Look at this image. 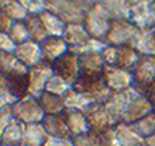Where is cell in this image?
Wrapping results in <instances>:
<instances>
[{
	"label": "cell",
	"instance_id": "1",
	"mask_svg": "<svg viewBox=\"0 0 155 146\" xmlns=\"http://www.w3.org/2000/svg\"><path fill=\"white\" fill-rule=\"evenodd\" d=\"M93 2L88 0H47V11L56 14L64 23H84Z\"/></svg>",
	"mask_w": 155,
	"mask_h": 146
},
{
	"label": "cell",
	"instance_id": "2",
	"mask_svg": "<svg viewBox=\"0 0 155 146\" xmlns=\"http://www.w3.org/2000/svg\"><path fill=\"white\" fill-rule=\"evenodd\" d=\"M28 95L27 76H5L0 75V104L14 106L20 98Z\"/></svg>",
	"mask_w": 155,
	"mask_h": 146
},
{
	"label": "cell",
	"instance_id": "27",
	"mask_svg": "<svg viewBox=\"0 0 155 146\" xmlns=\"http://www.w3.org/2000/svg\"><path fill=\"white\" fill-rule=\"evenodd\" d=\"M62 37L68 47H76V45H81L85 41H88L90 34L87 33L84 23H70V25H67L65 33H64Z\"/></svg>",
	"mask_w": 155,
	"mask_h": 146
},
{
	"label": "cell",
	"instance_id": "35",
	"mask_svg": "<svg viewBox=\"0 0 155 146\" xmlns=\"http://www.w3.org/2000/svg\"><path fill=\"white\" fill-rule=\"evenodd\" d=\"M8 34L17 45L30 41V33H28V28H27V23L25 22H14V25H12V28L9 30Z\"/></svg>",
	"mask_w": 155,
	"mask_h": 146
},
{
	"label": "cell",
	"instance_id": "9",
	"mask_svg": "<svg viewBox=\"0 0 155 146\" xmlns=\"http://www.w3.org/2000/svg\"><path fill=\"white\" fill-rule=\"evenodd\" d=\"M53 70L54 75L61 76L67 84H70L71 87L78 83V79L81 78V62H79V56L73 55V53H65L64 56H61L54 64H53Z\"/></svg>",
	"mask_w": 155,
	"mask_h": 146
},
{
	"label": "cell",
	"instance_id": "22",
	"mask_svg": "<svg viewBox=\"0 0 155 146\" xmlns=\"http://www.w3.org/2000/svg\"><path fill=\"white\" fill-rule=\"evenodd\" d=\"M48 134L42 123H31L25 124L23 131V138L22 144L23 146H44Z\"/></svg>",
	"mask_w": 155,
	"mask_h": 146
},
{
	"label": "cell",
	"instance_id": "26",
	"mask_svg": "<svg viewBox=\"0 0 155 146\" xmlns=\"http://www.w3.org/2000/svg\"><path fill=\"white\" fill-rule=\"evenodd\" d=\"M39 17H41V20L44 23V28H45L48 37H62L64 36L67 23H64L56 14H53L50 11H44Z\"/></svg>",
	"mask_w": 155,
	"mask_h": 146
},
{
	"label": "cell",
	"instance_id": "16",
	"mask_svg": "<svg viewBox=\"0 0 155 146\" xmlns=\"http://www.w3.org/2000/svg\"><path fill=\"white\" fill-rule=\"evenodd\" d=\"M14 55L19 58V61H20V62H23L25 65H27L28 69L34 67V65L41 64V62L44 61V58H42V48H41V44H37V42L31 41V39H30L28 42L17 45Z\"/></svg>",
	"mask_w": 155,
	"mask_h": 146
},
{
	"label": "cell",
	"instance_id": "41",
	"mask_svg": "<svg viewBox=\"0 0 155 146\" xmlns=\"http://www.w3.org/2000/svg\"><path fill=\"white\" fill-rule=\"evenodd\" d=\"M0 48H2V53H16L17 44L12 41L8 33H0Z\"/></svg>",
	"mask_w": 155,
	"mask_h": 146
},
{
	"label": "cell",
	"instance_id": "44",
	"mask_svg": "<svg viewBox=\"0 0 155 146\" xmlns=\"http://www.w3.org/2000/svg\"><path fill=\"white\" fill-rule=\"evenodd\" d=\"M150 93H155V79L150 83V86L146 89V92H144V95H150Z\"/></svg>",
	"mask_w": 155,
	"mask_h": 146
},
{
	"label": "cell",
	"instance_id": "36",
	"mask_svg": "<svg viewBox=\"0 0 155 146\" xmlns=\"http://www.w3.org/2000/svg\"><path fill=\"white\" fill-rule=\"evenodd\" d=\"M74 146H99V132L88 131L87 134L73 137Z\"/></svg>",
	"mask_w": 155,
	"mask_h": 146
},
{
	"label": "cell",
	"instance_id": "28",
	"mask_svg": "<svg viewBox=\"0 0 155 146\" xmlns=\"http://www.w3.org/2000/svg\"><path fill=\"white\" fill-rule=\"evenodd\" d=\"M140 58H141V55L134 47H130V45L118 47V59H116V67L134 72V69H135V65L138 64Z\"/></svg>",
	"mask_w": 155,
	"mask_h": 146
},
{
	"label": "cell",
	"instance_id": "45",
	"mask_svg": "<svg viewBox=\"0 0 155 146\" xmlns=\"http://www.w3.org/2000/svg\"><path fill=\"white\" fill-rule=\"evenodd\" d=\"M144 146H155V134L144 140Z\"/></svg>",
	"mask_w": 155,
	"mask_h": 146
},
{
	"label": "cell",
	"instance_id": "20",
	"mask_svg": "<svg viewBox=\"0 0 155 146\" xmlns=\"http://www.w3.org/2000/svg\"><path fill=\"white\" fill-rule=\"evenodd\" d=\"M64 117H65L67 124L70 127V132L73 137L87 134L90 131V124H88V120L84 112L74 110V109H65L64 110Z\"/></svg>",
	"mask_w": 155,
	"mask_h": 146
},
{
	"label": "cell",
	"instance_id": "43",
	"mask_svg": "<svg viewBox=\"0 0 155 146\" xmlns=\"http://www.w3.org/2000/svg\"><path fill=\"white\" fill-rule=\"evenodd\" d=\"M12 25H14V20H11L3 12H0V30H2V33H9Z\"/></svg>",
	"mask_w": 155,
	"mask_h": 146
},
{
	"label": "cell",
	"instance_id": "13",
	"mask_svg": "<svg viewBox=\"0 0 155 146\" xmlns=\"http://www.w3.org/2000/svg\"><path fill=\"white\" fill-rule=\"evenodd\" d=\"M106 84L109 86V89L112 92H120V90H126L130 89L135 84V78H134V72L130 70H124L120 67H106L104 73H102Z\"/></svg>",
	"mask_w": 155,
	"mask_h": 146
},
{
	"label": "cell",
	"instance_id": "4",
	"mask_svg": "<svg viewBox=\"0 0 155 146\" xmlns=\"http://www.w3.org/2000/svg\"><path fill=\"white\" fill-rule=\"evenodd\" d=\"M73 89L82 93L85 98H88L93 104H104L113 93L102 76H98V78L81 76L78 79V83L73 86Z\"/></svg>",
	"mask_w": 155,
	"mask_h": 146
},
{
	"label": "cell",
	"instance_id": "33",
	"mask_svg": "<svg viewBox=\"0 0 155 146\" xmlns=\"http://www.w3.org/2000/svg\"><path fill=\"white\" fill-rule=\"evenodd\" d=\"M132 126H134V129L144 140L149 138V137H152L155 134V110H152L150 114H147L146 117H143L141 120L135 121Z\"/></svg>",
	"mask_w": 155,
	"mask_h": 146
},
{
	"label": "cell",
	"instance_id": "34",
	"mask_svg": "<svg viewBox=\"0 0 155 146\" xmlns=\"http://www.w3.org/2000/svg\"><path fill=\"white\" fill-rule=\"evenodd\" d=\"M70 89H71V86L67 84L61 76L53 75V76L50 78V81L47 83L45 92H48V93H53V95H58V97H64Z\"/></svg>",
	"mask_w": 155,
	"mask_h": 146
},
{
	"label": "cell",
	"instance_id": "38",
	"mask_svg": "<svg viewBox=\"0 0 155 146\" xmlns=\"http://www.w3.org/2000/svg\"><path fill=\"white\" fill-rule=\"evenodd\" d=\"M14 120H16V117H14L12 106H2V109H0V132L6 129Z\"/></svg>",
	"mask_w": 155,
	"mask_h": 146
},
{
	"label": "cell",
	"instance_id": "15",
	"mask_svg": "<svg viewBox=\"0 0 155 146\" xmlns=\"http://www.w3.org/2000/svg\"><path fill=\"white\" fill-rule=\"evenodd\" d=\"M44 62L53 65L61 56L68 53V45L64 41V37H47L41 44Z\"/></svg>",
	"mask_w": 155,
	"mask_h": 146
},
{
	"label": "cell",
	"instance_id": "47",
	"mask_svg": "<svg viewBox=\"0 0 155 146\" xmlns=\"http://www.w3.org/2000/svg\"><path fill=\"white\" fill-rule=\"evenodd\" d=\"M14 146H23V144H14Z\"/></svg>",
	"mask_w": 155,
	"mask_h": 146
},
{
	"label": "cell",
	"instance_id": "18",
	"mask_svg": "<svg viewBox=\"0 0 155 146\" xmlns=\"http://www.w3.org/2000/svg\"><path fill=\"white\" fill-rule=\"evenodd\" d=\"M79 62H81V73H82L81 76L98 78L104 73L106 64L101 53H90V55L79 56Z\"/></svg>",
	"mask_w": 155,
	"mask_h": 146
},
{
	"label": "cell",
	"instance_id": "21",
	"mask_svg": "<svg viewBox=\"0 0 155 146\" xmlns=\"http://www.w3.org/2000/svg\"><path fill=\"white\" fill-rule=\"evenodd\" d=\"M113 129H115V135L121 146H144V138L134 129L132 124L121 121Z\"/></svg>",
	"mask_w": 155,
	"mask_h": 146
},
{
	"label": "cell",
	"instance_id": "6",
	"mask_svg": "<svg viewBox=\"0 0 155 146\" xmlns=\"http://www.w3.org/2000/svg\"><path fill=\"white\" fill-rule=\"evenodd\" d=\"M129 20L138 30L155 28V2H152V0H132Z\"/></svg>",
	"mask_w": 155,
	"mask_h": 146
},
{
	"label": "cell",
	"instance_id": "37",
	"mask_svg": "<svg viewBox=\"0 0 155 146\" xmlns=\"http://www.w3.org/2000/svg\"><path fill=\"white\" fill-rule=\"evenodd\" d=\"M22 5L27 8L30 16H41L47 11V0H22Z\"/></svg>",
	"mask_w": 155,
	"mask_h": 146
},
{
	"label": "cell",
	"instance_id": "31",
	"mask_svg": "<svg viewBox=\"0 0 155 146\" xmlns=\"http://www.w3.org/2000/svg\"><path fill=\"white\" fill-rule=\"evenodd\" d=\"M107 47V44L104 41H99V39L95 37H90L88 41H85L81 45H76V47H68V51L73 53L76 56H84V55H90V53H101Z\"/></svg>",
	"mask_w": 155,
	"mask_h": 146
},
{
	"label": "cell",
	"instance_id": "23",
	"mask_svg": "<svg viewBox=\"0 0 155 146\" xmlns=\"http://www.w3.org/2000/svg\"><path fill=\"white\" fill-rule=\"evenodd\" d=\"M104 6L112 20H129L130 19V2L127 0H102Z\"/></svg>",
	"mask_w": 155,
	"mask_h": 146
},
{
	"label": "cell",
	"instance_id": "5",
	"mask_svg": "<svg viewBox=\"0 0 155 146\" xmlns=\"http://www.w3.org/2000/svg\"><path fill=\"white\" fill-rule=\"evenodd\" d=\"M12 110H14V117L25 124L42 123L44 118H45V112L41 107L39 100L31 97V95L20 98L14 106H12Z\"/></svg>",
	"mask_w": 155,
	"mask_h": 146
},
{
	"label": "cell",
	"instance_id": "3",
	"mask_svg": "<svg viewBox=\"0 0 155 146\" xmlns=\"http://www.w3.org/2000/svg\"><path fill=\"white\" fill-rule=\"evenodd\" d=\"M110 22L112 19L107 14V11L104 9V6L101 5V2H93L92 8L85 14L84 26H85L87 33L90 34V37L104 41L110 28Z\"/></svg>",
	"mask_w": 155,
	"mask_h": 146
},
{
	"label": "cell",
	"instance_id": "46",
	"mask_svg": "<svg viewBox=\"0 0 155 146\" xmlns=\"http://www.w3.org/2000/svg\"><path fill=\"white\" fill-rule=\"evenodd\" d=\"M149 97V100H150V103H152V107H153V110H155V93H150V95H147Z\"/></svg>",
	"mask_w": 155,
	"mask_h": 146
},
{
	"label": "cell",
	"instance_id": "42",
	"mask_svg": "<svg viewBox=\"0 0 155 146\" xmlns=\"http://www.w3.org/2000/svg\"><path fill=\"white\" fill-rule=\"evenodd\" d=\"M44 146H74L73 138H61V137H47Z\"/></svg>",
	"mask_w": 155,
	"mask_h": 146
},
{
	"label": "cell",
	"instance_id": "24",
	"mask_svg": "<svg viewBox=\"0 0 155 146\" xmlns=\"http://www.w3.org/2000/svg\"><path fill=\"white\" fill-rule=\"evenodd\" d=\"M23 131H25V123L19 121L16 118L6 129H3L2 132H0V143H2V146L22 144Z\"/></svg>",
	"mask_w": 155,
	"mask_h": 146
},
{
	"label": "cell",
	"instance_id": "17",
	"mask_svg": "<svg viewBox=\"0 0 155 146\" xmlns=\"http://www.w3.org/2000/svg\"><path fill=\"white\" fill-rule=\"evenodd\" d=\"M47 134L50 137H61V138H73L70 127L67 124V120L64 114L58 115H45L44 121H42Z\"/></svg>",
	"mask_w": 155,
	"mask_h": 146
},
{
	"label": "cell",
	"instance_id": "32",
	"mask_svg": "<svg viewBox=\"0 0 155 146\" xmlns=\"http://www.w3.org/2000/svg\"><path fill=\"white\" fill-rule=\"evenodd\" d=\"M25 23H27V28H28L31 41H34L37 44H42L48 37V34L44 28V23H42V20H41L39 16H28V19L25 20Z\"/></svg>",
	"mask_w": 155,
	"mask_h": 146
},
{
	"label": "cell",
	"instance_id": "39",
	"mask_svg": "<svg viewBox=\"0 0 155 146\" xmlns=\"http://www.w3.org/2000/svg\"><path fill=\"white\" fill-rule=\"evenodd\" d=\"M102 59H104L106 67H116V59H118V47L107 45L101 51Z\"/></svg>",
	"mask_w": 155,
	"mask_h": 146
},
{
	"label": "cell",
	"instance_id": "10",
	"mask_svg": "<svg viewBox=\"0 0 155 146\" xmlns=\"http://www.w3.org/2000/svg\"><path fill=\"white\" fill-rule=\"evenodd\" d=\"M138 93V90L135 87L126 89V90H120V92H113L110 95V98L104 103L106 109L109 110V114L115 118L116 123L123 121V115L127 109L129 103L132 101V98Z\"/></svg>",
	"mask_w": 155,
	"mask_h": 146
},
{
	"label": "cell",
	"instance_id": "40",
	"mask_svg": "<svg viewBox=\"0 0 155 146\" xmlns=\"http://www.w3.org/2000/svg\"><path fill=\"white\" fill-rule=\"evenodd\" d=\"M99 146H121L115 135V129H107L99 132Z\"/></svg>",
	"mask_w": 155,
	"mask_h": 146
},
{
	"label": "cell",
	"instance_id": "25",
	"mask_svg": "<svg viewBox=\"0 0 155 146\" xmlns=\"http://www.w3.org/2000/svg\"><path fill=\"white\" fill-rule=\"evenodd\" d=\"M0 12L6 14L14 22H25L28 19V11L22 5V0H2L0 2Z\"/></svg>",
	"mask_w": 155,
	"mask_h": 146
},
{
	"label": "cell",
	"instance_id": "19",
	"mask_svg": "<svg viewBox=\"0 0 155 146\" xmlns=\"http://www.w3.org/2000/svg\"><path fill=\"white\" fill-rule=\"evenodd\" d=\"M0 72L5 76H27L30 69L14 53H0Z\"/></svg>",
	"mask_w": 155,
	"mask_h": 146
},
{
	"label": "cell",
	"instance_id": "14",
	"mask_svg": "<svg viewBox=\"0 0 155 146\" xmlns=\"http://www.w3.org/2000/svg\"><path fill=\"white\" fill-rule=\"evenodd\" d=\"M152 110H153V107H152V103H150L149 97L138 92L127 106V109L123 115V123L134 124L135 121L141 120V118L146 117L147 114H150Z\"/></svg>",
	"mask_w": 155,
	"mask_h": 146
},
{
	"label": "cell",
	"instance_id": "29",
	"mask_svg": "<svg viewBox=\"0 0 155 146\" xmlns=\"http://www.w3.org/2000/svg\"><path fill=\"white\" fill-rule=\"evenodd\" d=\"M41 103V107L44 109L45 115H58V114H64L65 110V104H64V97H58L53 93H44L37 98Z\"/></svg>",
	"mask_w": 155,
	"mask_h": 146
},
{
	"label": "cell",
	"instance_id": "12",
	"mask_svg": "<svg viewBox=\"0 0 155 146\" xmlns=\"http://www.w3.org/2000/svg\"><path fill=\"white\" fill-rule=\"evenodd\" d=\"M84 114L88 120L90 131L102 132V131L112 129L118 124L115 121V118L109 114V110L106 109L104 104H92Z\"/></svg>",
	"mask_w": 155,
	"mask_h": 146
},
{
	"label": "cell",
	"instance_id": "30",
	"mask_svg": "<svg viewBox=\"0 0 155 146\" xmlns=\"http://www.w3.org/2000/svg\"><path fill=\"white\" fill-rule=\"evenodd\" d=\"M64 104H65V109H74V110L85 112L93 103L71 87L67 93L64 95Z\"/></svg>",
	"mask_w": 155,
	"mask_h": 146
},
{
	"label": "cell",
	"instance_id": "11",
	"mask_svg": "<svg viewBox=\"0 0 155 146\" xmlns=\"http://www.w3.org/2000/svg\"><path fill=\"white\" fill-rule=\"evenodd\" d=\"M134 87L140 93H144L146 89L155 79V56H141L134 69Z\"/></svg>",
	"mask_w": 155,
	"mask_h": 146
},
{
	"label": "cell",
	"instance_id": "7",
	"mask_svg": "<svg viewBox=\"0 0 155 146\" xmlns=\"http://www.w3.org/2000/svg\"><path fill=\"white\" fill-rule=\"evenodd\" d=\"M138 31L140 30L130 20H112L104 42L107 45H113V47L129 45L134 41V37L137 36Z\"/></svg>",
	"mask_w": 155,
	"mask_h": 146
},
{
	"label": "cell",
	"instance_id": "8",
	"mask_svg": "<svg viewBox=\"0 0 155 146\" xmlns=\"http://www.w3.org/2000/svg\"><path fill=\"white\" fill-rule=\"evenodd\" d=\"M54 75L53 65L48 62H41L30 69L28 72V95L39 98L47 87V83L50 81V78Z\"/></svg>",
	"mask_w": 155,
	"mask_h": 146
}]
</instances>
